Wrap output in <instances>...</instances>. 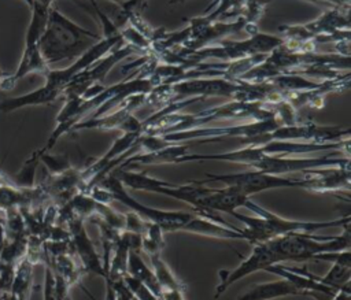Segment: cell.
<instances>
[{"mask_svg":"<svg viewBox=\"0 0 351 300\" xmlns=\"http://www.w3.org/2000/svg\"><path fill=\"white\" fill-rule=\"evenodd\" d=\"M117 177L125 188H132L133 190L154 192L173 197L189 204L197 214L202 215L214 212H225L232 215L234 211H237V208L243 207L248 199V196L232 186L208 188L196 181L177 185L162 181L159 178H154L147 173H134L129 170H122Z\"/></svg>","mask_w":351,"mask_h":300,"instance_id":"6da1fadb","label":"cell"},{"mask_svg":"<svg viewBox=\"0 0 351 300\" xmlns=\"http://www.w3.org/2000/svg\"><path fill=\"white\" fill-rule=\"evenodd\" d=\"M103 37L88 30L51 7L38 48L45 63L75 60Z\"/></svg>","mask_w":351,"mask_h":300,"instance_id":"7a4b0ae2","label":"cell"},{"mask_svg":"<svg viewBox=\"0 0 351 300\" xmlns=\"http://www.w3.org/2000/svg\"><path fill=\"white\" fill-rule=\"evenodd\" d=\"M243 207L252 211L255 216L241 215L237 211H234L232 216H234L237 221H240L244 225L243 230L245 234V241H248L250 244L266 242L289 233H314L324 227H343L350 223L348 215L337 219L318 221V222L288 219L263 208L262 205H258L250 197L245 200Z\"/></svg>","mask_w":351,"mask_h":300,"instance_id":"3957f363","label":"cell"},{"mask_svg":"<svg viewBox=\"0 0 351 300\" xmlns=\"http://www.w3.org/2000/svg\"><path fill=\"white\" fill-rule=\"evenodd\" d=\"M278 262L282 260H315L318 255L325 252H336L350 249L351 234L350 223L343 226V232L337 236H315L313 233H289L267 241Z\"/></svg>","mask_w":351,"mask_h":300,"instance_id":"277c9868","label":"cell"},{"mask_svg":"<svg viewBox=\"0 0 351 300\" xmlns=\"http://www.w3.org/2000/svg\"><path fill=\"white\" fill-rule=\"evenodd\" d=\"M100 186L104 188L111 200H117L123 205L129 207L132 212L137 214L141 219L147 222H152L158 225L165 233L166 232H182V227L192 218L193 212L186 211H166L155 207H148L140 201H137L132 195L128 193L123 184L119 181L117 175H107L99 181Z\"/></svg>","mask_w":351,"mask_h":300,"instance_id":"5b68a950","label":"cell"},{"mask_svg":"<svg viewBox=\"0 0 351 300\" xmlns=\"http://www.w3.org/2000/svg\"><path fill=\"white\" fill-rule=\"evenodd\" d=\"M204 175H206V179L196 181V182L199 184H206L208 181L221 182L223 186H232L248 197L265 190L281 189V188L308 189V177L291 178V177L263 173L255 168L252 171H244V173H229V174L206 173Z\"/></svg>","mask_w":351,"mask_h":300,"instance_id":"8992f818","label":"cell"},{"mask_svg":"<svg viewBox=\"0 0 351 300\" xmlns=\"http://www.w3.org/2000/svg\"><path fill=\"white\" fill-rule=\"evenodd\" d=\"M251 245H252L251 252L234 268L218 271V284L215 286V295H214L215 299L222 296L223 292L234 282L256 271H265L271 264L280 263L267 241L256 242Z\"/></svg>","mask_w":351,"mask_h":300,"instance_id":"52a82bcc","label":"cell"},{"mask_svg":"<svg viewBox=\"0 0 351 300\" xmlns=\"http://www.w3.org/2000/svg\"><path fill=\"white\" fill-rule=\"evenodd\" d=\"M62 95H63V92L60 89L45 82L43 86H40L29 93L1 100L0 111L4 114H10V112H14V111L25 108V107L47 105V104L53 103Z\"/></svg>","mask_w":351,"mask_h":300,"instance_id":"ba28073f","label":"cell"},{"mask_svg":"<svg viewBox=\"0 0 351 300\" xmlns=\"http://www.w3.org/2000/svg\"><path fill=\"white\" fill-rule=\"evenodd\" d=\"M289 296L303 295L292 282H289L285 278H278L277 281H269L254 285L251 289L240 295L237 300H276Z\"/></svg>","mask_w":351,"mask_h":300,"instance_id":"9c48e42d","label":"cell"},{"mask_svg":"<svg viewBox=\"0 0 351 300\" xmlns=\"http://www.w3.org/2000/svg\"><path fill=\"white\" fill-rule=\"evenodd\" d=\"M126 273L129 275H132L133 278L138 279L141 284H144L158 299L160 297L162 288L158 284L152 268H149L143 262L138 251H136V249H129L128 262H126Z\"/></svg>","mask_w":351,"mask_h":300,"instance_id":"30bf717a","label":"cell"},{"mask_svg":"<svg viewBox=\"0 0 351 300\" xmlns=\"http://www.w3.org/2000/svg\"><path fill=\"white\" fill-rule=\"evenodd\" d=\"M151 260V268L155 274V278L158 284L163 290H185V285L176 277V274L171 271V268L167 266V263L162 259L160 253H152L148 255Z\"/></svg>","mask_w":351,"mask_h":300,"instance_id":"8fae6325","label":"cell"},{"mask_svg":"<svg viewBox=\"0 0 351 300\" xmlns=\"http://www.w3.org/2000/svg\"><path fill=\"white\" fill-rule=\"evenodd\" d=\"M40 156H41V151L36 149L23 162L18 173L11 179L16 186L25 188V189H32L36 186V171L40 164Z\"/></svg>","mask_w":351,"mask_h":300,"instance_id":"7c38bea8","label":"cell"},{"mask_svg":"<svg viewBox=\"0 0 351 300\" xmlns=\"http://www.w3.org/2000/svg\"><path fill=\"white\" fill-rule=\"evenodd\" d=\"M69 290L70 286L67 282H64L62 278L53 274L48 266H45L43 300H70Z\"/></svg>","mask_w":351,"mask_h":300,"instance_id":"4fadbf2b","label":"cell"},{"mask_svg":"<svg viewBox=\"0 0 351 300\" xmlns=\"http://www.w3.org/2000/svg\"><path fill=\"white\" fill-rule=\"evenodd\" d=\"M41 151V148H40ZM40 163H44L51 173V175H59L71 168L67 156L64 155H51L49 152H43L40 156Z\"/></svg>","mask_w":351,"mask_h":300,"instance_id":"5bb4252c","label":"cell"},{"mask_svg":"<svg viewBox=\"0 0 351 300\" xmlns=\"http://www.w3.org/2000/svg\"><path fill=\"white\" fill-rule=\"evenodd\" d=\"M122 10V16L126 19L140 18L141 10H144L147 0H110Z\"/></svg>","mask_w":351,"mask_h":300,"instance_id":"9a60e30c","label":"cell"},{"mask_svg":"<svg viewBox=\"0 0 351 300\" xmlns=\"http://www.w3.org/2000/svg\"><path fill=\"white\" fill-rule=\"evenodd\" d=\"M328 300H351V289L350 284L340 288L335 295H332Z\"/></svg>","mask_w":351,"mask_h":300,"instance_id":"2e32d148","label":"cell"},{"mask_svg":"<svg viewBox=\"0 0 351 300\" xmlns=\"http://www.w3.org/2000/svg\"><path fill=\"white\" fill-rule=\"evenodd\" d=\"M5 238H7V230H5V225H4L3 214L0 212V248L3 247V244H4Z\"/></svg>","mask_w":351,"mask_h":300,"instance_id":"e0dca14e","label":"cell"},{"mask_svg":"<svg viewBox=\"0 0 351 300\" xmlns=\"http://www.w3.org/2000/svg\"><path fill=\"white\" fill-rule=\"evenodd\" d=\"M34 1H37V3H41V4H44V5H47V7H52V3L55 1V0H34ZM75 3H78L77 0H74Z\"/></svg>","mask_w":351,"mask_h":300,"instance_id":"ac0fdd59","label":"cell"},{"mask_svg":"<svg viewBox=\"0 0 351 300\" xmlns=\"http://www.w3.org/2000/svg\"><path fill=\"white\" fill-rule=\"evenodd\" d=\"M8 74H10L8 71H5V70H3V68L0 67V84H1L7 77H8Z\"/></svg>","mask_w":351,"mask_h":300,"instance_id":"d6986e66","label":"cell"},{"mask_svg":"<svg viewBox=\"0 0 351 300\" xmlns=\"http://www.w3.org/2000/svg\"><path fill=\"white\" fill-rule=\"evenodd\" d=\"M10 181H11V179H8L4 174L0 173V185H1V184H5V182H10Z\"/></svg>","mask_w":351,"mask_h":300,"instance_id":"ffe728a7","label":"cell"},{"mask_svg":"<svg viewBox=\"0 0 351 300\" xmlns=\"http://www.w3.org/2000/svg\"><path fill=\"white\" fill-rule=\"evenodd\" d=\"M186 0H170V4H174V3H184Z\"/></svg>","mask_w":351,"mask_h":300,"instance_id":"44dd1931","label":"cell"},{"mask_svg":"<svg viewBox=\"0 0 351 300\" xmlns=\"http://www.w3.org/2000/svg\"><path fill=\"white\" fill-rule=\"evenodd\" d=\"M89 3H90V5L95 3V0H89Z\"/></svg>","mask_w":351,"mask_h":300,"instance_id":"7402d4cb","label":"cell"}]
</instances>
